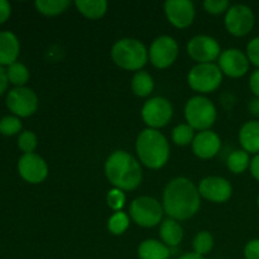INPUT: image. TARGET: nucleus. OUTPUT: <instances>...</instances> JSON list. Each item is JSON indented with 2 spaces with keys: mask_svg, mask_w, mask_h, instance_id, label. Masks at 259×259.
I'll use <instances>...</instances> for the list:
<instances>
[{
  "mask_svg": "<svg viewBox=\"0 0 259 259\" xmlns=\"http://www.w3.org/2000/svg\"><path fill=\"white\" fill-rule=\"evenodd\" d=\"M199 189L185 177L171 180L163 191V211L171 219L187 220L200 209Z\"/></svg>",
  "mask_w": 259,
  "mask_h": 259,
  "instance_id": "f257e3e1",
  "label": "nucleus"
},
{
  "mask_svg": "<svg viewBox=\"0 0 259 259\" xmlns=\"http://www.w3.org/2000/svg\"><path fill=\"white\" fill-rule=\"evenodd\" d=\"M105 175L110 184L121 191H131L141 185L143 172L139 162L125 151L113 152L105 162Z\"/></svg>",
  "mask_w": 259,
  "mask_h": 259,
  "instance_id": "f03ea898",
  "label": "nucleus"
},
{
  "mask_svg": "<svg viewBox=\"0 0 259 259\" xmlns=\"http://www.w3.org/2000/svg\"><path fill=\"white\" fill-rule=\"evenodd\" d=\"M138 158L151 169H159L169 158V146L166 137L156 129L147 128L139 133L136 142Z\"/></svg>",
  "mask_w": 259,
  "mask_h": 259,
  "instance_id": "7ed1b4c3",
  "label": "nucleus"
},
{
  "mask_svg": "<svg viewBox=\"0 0 259 259\" xmlns=\"http://www.w3.org/2000/svg\"><path fill=\"white\" fill-rule=\"evenodd\" d=\"M111 58L123 70L138 72L148 61V51L136 38H121L111 48Z\"/></svg>",
  "mask_w": 259,
  "mask_h": 259,
  "instance_id": "20e7f679",
  "label": "nucleus"
},
{
  "mask_svg": "<svg viewBox=\"0 0 259 259\" xmlns=\"http://www.w3.org/2000/svg\"><path fill=\"white\" fill-rule=\"evenodd\" d=\"M185 118L192 129L209 131L217 120V108L205 96H194L185 106Z\"/></svg>",
  "mask_w": 259,
  "mask_h": 259,
  "instance_id": "39448f33",
  "label": "nucleus"
},
{
  "mask_svg": "<svg viewBox=\"0 0 259 259\" xmlns=\"http://www.w3.org/2000/svg\"><path fill=\"white\" fill-rule=\"evenodd\" d=\"M187 82L196 93L209 94L222 85L223 72L215 63H197L190 70Z\"/></svg>",
  "mask_w": 259,
  "mask_h": 259,
  "instance_id": "423d86ee",
  "label": "nucleus"
},
{
  "mask_svg": "<svg viewBox=\"0 0 259 259\" xmlns=\"http://www.w3.org/2000/svg\"><path fill=\"white\" fill-rule=\"evenodd\" d=\"M129 214L132 220L139 227L153 228L161 223L163 206L153 197L139 196L132 201Z\"/></svg>",
  "mask_w": 259,
  "mask_h": 259,
  "instance_id": "0eeeda50",
  "label": "nucleus"
},
{
  "mask_svg": "<svg viewBox=\"0 0 259 259\" xmlns=\"http://www.w3.org/2000/svg\"><path fill=\"white\" fill-rule=\"evenodd\" d=\"M174 108L167 99L156 96L144 103L142 108V119L151 129L163 128L171 120Z\"/></svg>",
  "mask_w": 259,
  "mask_h": 259,
  "instance_id": "6e6552de",
  "label": "nucleus"
},
{
  "mask_svg": "<svg viewBox=\"0 0 259 259\" xmlns=\"http://www.w3.org/2000/svg\"><path fill=\"white\" fill-rule=\"evenodd\" d=\"M254 13L248 5L235 4L228 9L225 14V28L234 37H244L249 34L254 27Z\"/></svg>",
  "mask_w": 259,
  "mask_h": 259,
  "instance_id": "1a4fd4ad",
  "label": "nucleus"
},
{
  "mask_svg": "<svg viewBox=\"0 0 259 259\" xmlns=\"http://www.w3.org/2000/svg\"><path fill=\"white\" fill-rule=\"evenodd\" d=\"M179 56V45L169 35H161L152 42L148 50V60L156 68L163 70L174 65Z\"/></svg>",
  "mask_w": 259,
  "mask_h": 259,
  "instance_id": "9d476101",
  "label": "nucleus"
},
{
  "mask_svg": "<svg viewBox=\"0 0 259 259\" xmlns=\"http://www.w3.org/2000/svg\"><path fill=\"white\" fill-rule=\"evenodd\" d=\"M187 53L197 63H212V61L219 60L222 47L214 37L196 35L187 43Z\"/></svg>",
  "mask_w": 259,
  "mask_h": 259,
  "instance_id": "9b49d317",
  "label": "nucleus"
},
{
  "mask_svg": "<svg viewBox=\"0 0 259 259\" xmlns=\"http://www.w3.org/2000/svg\"><path fill=\"white\" fill-rule=\"evenodd\" d=\"M7 106L17 116L27 118L34 114L38 108V98L30 89L15 88L7 96Z\"/></svg>",
  "mask_w": 259,
  "mask_h": 259,
  "instance_id": "f8f14e48",
  "label": "nucleus"
},
{
  "mask_svg": "<svg viewBox=\"0 0 259 259\" xmlns=\"http://www.w3.org/2000/svg\"><path fill=\"white\" fill-rule=\"evenodd\" d=\"M249 60L247 53L238 48H228L223 51L219 57V68L223 73L233 78H239L249 71Z\"/></svg>",
  "mask_w": 259,
  "mask_h": 259,
  "instance_id": "ddd939ff",
  "label": "nucleus"
},
{
  "mask_svg": "<svg viewBox=\"0 0 259 259\" xmlns=\"http://www.w3.org/2000/svg\"><path fill=\"white\" fill-rule=\"evenodd\" d=\"M20 177L29 184H40L48 176V166L45 159L35 153L23 154L18 162Z\"/></svg>",
  "mask_w": 259,
  "mask_h": 259,
  "instance_id": "4468645a",
  "label": "nucleus"
},
{
  "mask_svg": "<svg viewBox=\"0 0 259 259\" xmlns=\"http://www.w3.org/2000/svg\"><path fill=\"white\" fill-rule=\"evenodd\" d=\"M200 196L215 204L227 202L232 197L233 187L228 180L218 176L205 177L199 185Z\"/></svg>",
  "mask_w": 259,
  "mask_h": 259,
  "instance_id": "2eb2a0df",
  "label": "nucleus"
},
{
  "mask_svg": "<svg viewBox=\"0 0 259 259\" xmlns=\"http://www.w3.org/2000/svg\"><path fill=\"white\" fill-rule=\"evenodd\" d=\"M164 13L174 27L184 29L190 27L195 19V5L190 0H167Z\"/></svg>",
  "mask_w": 259,
  "mask_h": 259,
  "instance_id": "dca6fc26",
  "label": "nucleus"
},
{
  "mask_svg": "<svg viewBox=\"0 0 259 259\" xmlns=\"http://www.w3.org/2000/svg\"><path fill=\"white\" fill-rule=\"evenodd\" d=\"M222 148L220 137L212 131H202L195 136L192 141V151L201 159H210L217 156Z\"/></svg>",
  "mask_w": 259,
  "mask_h": 259,
  "instance_id": "f3484780",
  "label": "nucleus"
},
{
  "mask_svg": "<svg viewBox=\"0 0 259 259\" xmlns=\"http://www.w3.org/2000/svg\"><path fill=\"white\" fill-rule=\"evenodd\" d=\"M19 40L12 32H0V66H10L15 63L19 56Z\"/></svg>",
  "mask_w": 259,
  "mask_h": 259,
  "instance_id": "a211bd4d",
  "label": "nucleus"
},
{
  "mask_svg": "<svg viewBox=\"0 0 259 259\" xmlns=\"http://www.w3.org/2000/svg\"><path fill=\"white\" fill-rule=\"evenodd\" d=\"M239 143L247 153L259 154V120H249L239 131Z\"/></svg>",
  "mask_w": 259,
  "mask_h": 259,
  "instance_id": "6ab92c4d",
  "label": "nucleus"
},
{
  "mask_svg": "<svg viewBox=\"0 0 259 259\" xmlns=\"http://www.w3.org/2000/svg\"><path fill=\"white\" fill-rule=\"evenodd\" d=\"M159 237H161L162 243L168 248L177 247L184 238V229L177 223V220L168 218L163 220L159 227Z\"/></svg>",
  "mask_w": 259,
  "mask_h": 259,
  "instance_id": "aec40b11",
  "label": "nucleus"
},
{
  "mask_svg": "<svg viewBox=\"0 0 259 259\" xmlns=\"http://www.w3.org/2000/svg\"><path fill=\"white\" fill-rule=\"evenodd\" d=\"M139 259H169L171 249L156 239H147L138 247Z\"/></svg>",
  "mask_w": 259,
  "mask_h": 259,
  "instance_id": "412c9836",
  "label": "nucleus"
},
{
  "mask_svg": "<svg viewBox=\"0 0 259 259\" xmlns=\"http://www.w3.org/2000/svg\"><path fill=\"white\" fill-rule=\"evenodd\" d=\"M75 5L78 12L89 19H100L108 10L105 0H76Z\"/></svg>",
  "mask_w": 259,
  "mask_h": 259,
  "instance_id": "4be33fe9",
  "label": "nucleus"
},
{
  "mask_svg": "<svg viewBox=\"0 0 259 259\" xmlns=\"http://www.w3.org/2000/svg\"><path fill=\"white\" fill-rule=\"evenodd\" d=\"M132 91L139 98H146L153 93L154 81L152 76L146 71H138L133 76V80L131 83Z\"/></svg>",
  "mask_w": 259,
  "mask_h": 259,
  "instance_id": "5701e85b",
  "label": "nucleus"
},
{
  "mask_svg": "<svg viewBox=\"0 0 259 259\" xmlns=\"http://www.w3.org/2000/svg\"><path fill=\"white\" fill-rule=\"evenodd\" d=\"M227 166L233 174H243V172L247 171V168H249L250 166L249 153H247V152L243 151V149H237V151L232 152V153L228 156Z\"/></svg>",
  "mask_w": 259,
  "mask_h": 259,
  "instance_id": "b1692460",
  "label": "nucleus"
},
{
  "mask_svg": "<svg viewBox=\"0 0 259 259\" xmlns=\"http://www.w3.org/2000/svg\"><path fill=\"white\" fill-rule=\"evenodd\" d=\"M71 5L70 0H37L35 8L39 13L47 17H55L65 12Z\"/></svg>",
  "mask_w": 259,
  "mask_h": 259,
  "instance_id": "393cba45",
  "label": "nucleus"
},
{
  "mask_svg": "<svg viewBox=\"0 0 259 259\" xmlns=\"http://www.w3.org/2000/svg\"><path fill=\"white\" fill-rule=\"evenodd\" d=\"M7 75L9 82H12L13 85H17L18 88L24 86V83H27V81L29 80V71L20 62L10 65L7 70Z\"/></svg>",
  "mask_w": 259,
  "mask_h": 259,
  "instance_id": "a878e982",
  "label": "nucleus"
},
{
  "mask_svg": "<svg viewBox=\"0 0 259 259\" xmlns=\"http://www.w3.org/2000/svg\"><path fill=\"white\" fill-rule=\"evenodd\" d=\"M212 247H214V238H212L211 233L206 232V230L197 233L192 240L194 252L200 255L207 254L212 249Z\"/></svg>",
  "mask_w": 259,
  "mask_h": 259,
  "instance_id": "bb28decb",
  "label": "nucleus"
},
{
  "mask_svg": "<svg viewBox=\"0 0 259 259\" xmlns=\"http://www.w3.org/2000/svg\"><path fill=\"white\" fill-rule=\"evenodd\" d=\"M129 224H131V220H129L128 214L123 211H116L109 219L108 229L111 234L121 235L128 229Z\"/></svg>",
  "mask_w": 259,
  "mask_h": 259,
  "instance_id": "cd10ccee",
  "label": "nucleus"
},
{
  "mask_svg": "<svg viewBox=\"0 0 259 259\" xmlns=\"http://www.w3.org/2000/svg\"><path fill=\"white\" fill-rule=\"evenodd\" d=\"M194 138V129L189 124H179L172 131V141L177 146H187V144L192 143Z\"/></svg>",
  "mask_w": 259,
  "mask_h": 259,
  "instance_id": "c85d7f7f",
  "label": "nucleus"
},
{
  "mask_svg": "<svg viewBox=\"0 0 259 259\" xmlns=\"http://www.w3.org/2000/svg\"><path fill=\"white\" fill-rule=\"evenodd\" d=\"M22 131V123L17 116H4L0 120V133L4 136H15Z\"/></svg>",
  "mask_w": 259,
  "mask_h": 259,
  "instance_id": "c756f323",
  "label": "nucleus"
},
{
  "mask_svg": "<svg viewBox=\"0 0 259 259\" xmlns=\"http://www.w3.org/2000/svg\"><path fill=\"white\" fill-rule=\"evenodd\" d=\"M18 147L20 148V151L24 152V154L33 153V151L37 148V137H35V134L30 131L22 132L19 134V138H18Z\"/></svg>",
  "mask_w": 259,
  "mask_h": 259,
  "instance_id": "7c9ffc66",
  "label": "nucleus"
},
{
  "mask_svg": "<svg viewBox=\"0 0 259 259\" xmlns=\"http://www.w3.org/2000/svg\"><path fill=\"white\" fill-rule=\"evenodd\" d=\"M106 202H108V206L115 212L121 211L124 204H125V195L121 190L113 189L106 195Z\"/></svg>",
  "mask_w": 259,
  "mask_h": 259,
  "instance_id": "2f4dec72",
  "label": "nucleus"
},
{
  "mask_svg": "<svg viewBox=\"0 0 259 259\" xmlns=\"http://www.w3.org/2000/svg\"><path fill=\"white\" fill-rule=\"evenodd\" d=\"M230 4L228 0H206L204 3V9L209 14H222V13L228 12Z\"/></svg>",
  "mask_w": 259,
  "mask_h": 259,
  "instance_id": "473e14b6",
  "label": "nucleus"
},
{
  "mask_svg": "<svg viewBox=\"0 0 259 259\" xmlns=\"http://www.w3.org/2000/svg\"><path fill=\"white\" fill-rule=\"evenodd\" d=\"M247 57L252 65L259 68V37L253 38L247 46Z\"/></svg>",
  "mask_w": 259,
  "mask_h": 259,
  "instance_id": "72a5a7b5",
  "label": "nucleus"
},
{
  "mask_svg": "<svg viewBox=\"0 0 259 259\" xmlns=\"http://www.w3.org/2000/svg\"><path fill=\"white\" fill-rule=\"evenodd\" d=\"M245 259H259V239H253L244 247Z\"/></svg>",
  "mask_w": 259,
  "mask_h": 259,
  "instance_id": "f704fd0d",
  "label": "nucleus"
},
{
  "mask_svg": "<svg viewBox=\"0 0 259 259\" xmlns=\"http://www.w3.org/2000/svg\"><path fill=\"white\" fill-rule=\"evenodd\" d=\"M249 88L250 91L255 98H259V68L253 71L252 75L249 77Z\"/></svg>",
  "mask_w": 259,
  "mask_h": 259,
  "instance_id": "c9c22d12",
  "label": "nucleus"
},
{
  "mask_svg": "<svg viewBox=\"0 0 259 259\" xmlns=\"http://www.w3.org/2000/svg\"><path fill=\"white\" fill-rule=\"evenodd\" d=\"M12 13V7L7 0H0V24L7 22Z\"/></svg>",
  "mask_w": 259,
  "mask_h": 259,
  "instance_id": "e433bc0d",
  "label": "nucleus"
},
{
  "mask_svg": "<svg viewBox=\"0 0 259 259\" xmlns=\"http://www.w3.org/2000/svg\"><path fill=\"white\" fill-rule=\"evenodd\" d=\"M250 174L259 182V154H255L252 159H250Z\"/></svg>",
  "mask_w": 259,
  "mask_h": 259,
  "instance_id": "4c0bfd02",
  "label": "nucleus"
},
{
  "mask_svg": "<svg viewBox=\"0 0 259 259\" xmlns=\"http://www.w3.org/2000/svg\"><path fill=\"white\" fill-rule=\"evenodd\" d=\"M8 83H9V80H8L7 71L0 66V96L4 94V91L7 90Z\"/></svg>",
  "mask_w": 259,
  "mask_h": 259,
  "instance_id": "58836bf2",
  "label": "nucleus"
},
{
  "mask_svg": "<svg viewBox=\"0 0 259 259\" xmlns=\"http://www.w3.org/2000/svg\"><path fill=\"white\" fill-rule=\"evenodd\" d=\"M248 110L250 111V114L259 118V98H254L249 101L248 104Z\"/></svg>",
  "mask_w": 259,
  "mask_h": 259,
  "instance_id": "ea45409f",
  "label": "nucleus"
},
{
  "mask_svg": "<svg viewBox=\"0 0 259 259\" xmlns=\"http://www.w3.org/2000/svg\"><path fill=\"white\" fill-rule=\"evenodd\" d=\"M179 259H204V257L200 254H197V253H195V252H192V253L190 252V253H185V254H182Z\"/></svg>",
  "mask_w": 259,
  "mask_h": 259,
  "instance_id": "a19ab883",
  "label": "nucleus"
},
{
  "mask_svg": "<svg viewBox=\"0 0 259 259\" xmlns=\"http://www.w3.org/2000/svg\"><path fill=\"white\" fill-rule=\"evenodd\" d=\"M257 205H258V209H259V196H258V200H257Z\"/></svg>",
  "mask_w": 259,
  "mask_h": 259,
  "instance_id": "79ce46f5",
  "label": "nucleus"
}]
</instances>
